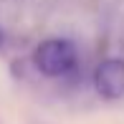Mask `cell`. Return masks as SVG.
<instances>
[{
  "label": "cell",
  "mask_w": 124,
  "mask_h": 124,
  "mask_svg": "<svg viewBox=\"0 0 124 124\" xmlns=\"http://www.w3.org/2000/svg\"><path fill=\"white\" fill-rule=\"evenodd\" d=\"M33 63L46 76H66L76 66V46L66 38H48L33 51Z\"/></svg>",
  "instance_id": "6da1fadb"
},
{
  "label": "cell",
  "mask_w": 124,
  "mask_h": 124,
  "mask_svg": "<svg viewBox=\"0 0 124 124\" xmlns=\"http://www.w3.org/2000/svg\"><path fill=\"white\" fill-rule=\"evenodd\" d=\"M94 86L99 96L116 101L124 96V61L122 58H106L94 71Z\"/></svg>",
  "instance_id": "7a4b0ae2"
}]
</instances>
